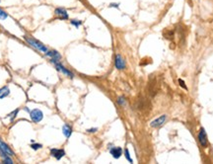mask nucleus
Here are the masks:
<instances>
[{
    "instance_id": "21",
    "label": "nucleus",
    "mask_w": 213,
    "mask_h": 164,
    "mask_svg": "<svg viewBox=\"0 0 213 164\" xmlns=\"http://www.w3.org/2000/svg\"><path fill=\"white\" fill-rule=\"evenodd\" d=\"M179 83H180V86H181V87H183L184 90H187V87L186 86V83H184V80L179 79Z\"/></svg>"
},
{
    "instance_id": "9",
    "label": "nucleus",
    "mask_w": 213,
    "mask_h": 164,
    "mask_svg": "<svg viewBox=\"0 0 213 164\" xmlns=\"http://www.w3.org/2000/svg\"><path fill=\"white\" fill-rule=\"evenodd\" d=\"M47 57H48L50 58V61L51 62H54V61H60L61 59V55L60 54L58 53L57 51L55 50H48L47 53L44 54Z\"/></svg>"
},
{
    "instance_id": "8",
    "label": "nucleus",
    "mask_w": 213,
    "mask_h": 164,
    "mask_svg": "<svg viewBox=\"0 0 213 164\" xmlns=\"http://www.w3.org/2000/svg\"><path fill=\"white\" fill-rule=\"evenodd\" d=\"M114 66H116V68L118 69V70H123V69H125V67H126L125 60L120 54H117L116 57H114Z\"/></svg>"
},
{
    "instance_id": "6",
    "label": "nucleus",
    "mask_w": 213,
    "mask_h": 164,
    "mask_svg": "<svg viewBox=\"0 0 213 164\" xmlns=\"http://www.w3.org/2000/svg\"><path fill=\"white\" fill-rule=\"evenodd\" d=\"M166 121H167V115H162V116H160L159 118L155 119L154 121H152L151 123H150V127L154 128H158L160 127H162V125H164V124L166 123Z\"/></svg>"
},
{
    "instance_id": "18",
    "label": "nucleus",
    "mask_w": 213,
    "mask_h": 164,
    "mask_svg": "<svg viewBox=\"0 0 213 164\" xmlns=\"http://www.w3.org/2000/svg\"><path fill=\"white\" fill-rule=\"evenodd\" d=\"M8 18V14H7L4 10L0 8V20H5Z\"/></svg>"
},
{
    "instance_id": "13",
    "label": "nucleus",
    "mask_w": 213,
    "mask_h": 164,
    "mask_svg": "<svg viewBox=\"0 0 213 164\" xmlns=\"http://www.w3.org/2000/svg\"><path fill=\"white\" fill-rule=\"evenodd\" d=\"M9 94H10V89L8 86H4L2 88H0V99L6 98Z\"/></svg>"
},
{
    "instance_id": "1",
    "label": "nucleus",
    "mask_w": 213,
    "mask_h": 164,
    "mask_svg": "<svg viewBox=\"0 0 213 164\" xmlns=\"http://www.w3.org/2000/svg\"><path fill=\"white\" fill-rule=\"evenodd\" d=\"M24 40H25L28 44L30 45L31 47H33L34 48H36V50L41 51V53H47L48 51V48L44 46L43 43H41L40 41H38L36 39H34L32 37H28V36H24Z\"/></svg>"
},
{
    "instance_id": "16",
    "label": "nucleus",
    "mask_w": 213,
    "mask_h": 164,
    "mask_svg": "<svg viewBox=\"0 0 213 164\" xmlns=\"http://www.w3.org/2000/svg\"><path fill=\"white\" fill-rule=\"evenodd\" d=\"M31 148H32L33 150H39V149L43 148V144H31Z\"/></svg>"
},
{
    "instance_id": "5",
    "label": "nucleus",
    "mask_w": 213,
    "mask_h": 164,
    "mask_svg": "<svg viewBox=\"0 0 213 164\" xmlns=\"http://www.w3.org/2000/svg\"><path fill=\"white\" fill-rule=\"evenodd\" d=\"M54 15L60 20H68L69 19L67 10H66L65 8H62V7H57V8L54 9Z\"/></svg>"
},
{
    "instance_id": "14",
    "label": "nucleus",
    "mask_w": 213,
    "mask_h": 164,
    "mask_svg": "<svg viewBox=\"0 0 213 164\" xmlns=\"http://www.w3.org/2000/svg\"><path fill=\"white\" fill-rule=\"evenodd\" d=\"M70 24L72 26H74L75 28H79L82 25V21L77 20V19H72V20H70Z\"/></svg>"
},
{
    "instance_id": "20",
    "label": "nucleus",
    "mask_w": 213,
    "mask_h": 164,
    "mask_svg": "<svg viewBox=\"0 0 213 164\" xmlns=\"http://www.w3.org/2000/svg\"><path fill=\"white\" fill-rule=\"evenodd\" d=\"M10 157H11V156H5V157H3V162H4V163H9V164L13 163V160Z\"/></svg>"
},
{
    "instance_id": "10",
    "label": "nucleus",
    "mask_w": 213,
    "mask_h": 164,
    "mask_svg": "<svg viewBox=\"0 0 213 164\" xmlns=\"http://www.w3.org/2000/svg\"><path fill=\"white\" fill-rule=\"evenodd\" d=\"M50 155L54 157L56 160H60L65 155V150L61 148H51L50 149Z\"/></svg>"
},
{
    "instance_id": "7",
    "label": "nucleus",
    "mask_w": 213,
    "mask_h": 164,
    "mask_svg": "<svg viewBox=\"0 0 213 164\" xmlns=\"http://www.w3.org/2000/svg\"><path fill=\"white\" fill-rule=\"evenodd\" d=\"M0 153L2 154L3 157L5 156H13L14 152L12 151V149L7 145L5 142H3L2 141H0Z\"/></svg>"
},
{
    "instance_id": "3",
    "label": "nucleus",
    "mask_w": 213,
    "mask_h": 164,
    "mask_svg": "<svg viewBox=\"0 0 213 164\" xmlns=\"http://www.w3.org/2000/svg\"><path fill=\"white\" fill-rule=\"evenodd\" d=\"M52 63L54 64L55 68H56L58 71L62 72L64 75L68 76L69 78H71V79H72V78H74V74H73V73H72L70 70H69V69L66 68L65 66H64L63 64H62L60 61H54V62H52Z\"/></svg>"
},
{
    "instance_id": "23",
    "label": "nucleus",
    "mask_w": 213,
    "mask_h": 164,
    "mask_svg": "<svg viewBox=\"0 0 213 164\" xmlns=\"http://www.w3.org/2000/svg\"><path fill=\"white\" fill-rule=\"evenodd\" d=\"M110 7L111 8V7H113V8H118V7H120V3H111Z\"/></svg>"
},
{
    "instance_id": "15",
    "label": "nucleus",
    "mask_w": 213,
    "mask_h": 164,
    "mask_svg": "<svg viewBox=\"0 0 213 164\" xmlns=\"http://www.w3.org/2000/svg\"><path fill=\"white\" fill-rule=\"evenodd\" d=\"M117 104L118 105H120V106H125V104H126V101H125V98L123 96H120V97H118V99H117Z\"/></svg>"
},
{
    "instance_id": "17",
    "label": "nucleus",
    "mask_w": 213,
    "mask_h": 164,
    "mask_svg": "<svg viewBox=\"0 0 213 164\" xmlns=\"http://www.w3.org/2000/svg\"><path fill=\"white\" fill-rule=\"evenodd\" d=\"M19 113V109H16L15 111H13L11 114H9V118H10V121H14V119L17 117V115Z\"/></svg>"
},
{
    "instance_id": "19",
    "label": "nucleus",
    "mask_w": 213,
    "mask_h": 164,
    "mask_svg": "<svg viewBox=\"0 0 213 164\" xmlns=\"http://www.w3.org/2000/svg\"><path fill=\"white\" fill-rule=\"evenodd\" d=\"M124 155H125V158L128 160V162H130V163L133 162V160H132V158L130 157V154H129V150H128L127 148L124 149Z\"/></svg>"
},
{
    "instance_id": "11",
    "label": "nucleus",
    "mask_w": 213,
    "mask_h": 164,
    "mask_svg": "<svg viewBox=\"0 0 213 164\" xmlns=\"http://www.w3.org/2000/svg\"><path fill=\"white\" fill-rule=\"evenodd\" d=\"M110 153L114 159H118L123 155V149L120 146H114V147L110 148Z\"/></svg>"
},
{
    "instance_id": "2",
    "label": "nucleus",
    "mask_w": 213,
    "mask_h": 164,
    "mask_svg": "<svg viewBox=\"0 0 213 164\" xmlns=\"http://www.w3.org/2000/svg\"><path fill=\"white\" fill-rule=\"evenodd\" d=\"M30 118L34 123H40L41 122V120L44 119V113L41 112V110L40 109H34L32 111H30Z\"/></svg>"
},
{
    "instance_id": "22",
    "label": "nucleus",
    "mask_w": 213,
    "mask_h": 164,
    "mask_svg": "<svg viewBox=\"0 0 213 164\" xmlns=\"http://www.w3.org/2000/svg\"><path fill=\"white\" fill-rule=\"evenodd\" d=\"M98 131V128H91L87 130V132H90V134H93V132H96Z\"/></svg>"
},
{
    "instance_id": "4",
    "label": "nucleus",
    "mask_w": 213,
    "mask_h": 164,
    "mask_svg": "<svg viewBox=\"0 0 213 164\" xmlns=\"http://www.w3.org/2000/svg\"><path fill=\"white\" fill-rule=\"evenodd\" d=\"M197 138H198V141H199V144H200V145L202 146V147H204V148L207 147V145H208L207 135H206V132H205V130L203 128H200Z\"/></svg>"
},
{
    "instance_id": "12",
    "label": "nucleus",
    "mask_w": 213,
    "mask_h": 164,
    "mask_svg": "<svg viewBox=\"0 0 213 164\" xmlns=\"http://www.w3.org/2000/svg\"><path fill=\"white\" fill-rule=\"evenodd\" d=\"M62 134L64 135L66 138H69L72 135V128L69 125H64L62 127Z\"/></svg>"
}]
</instances>
